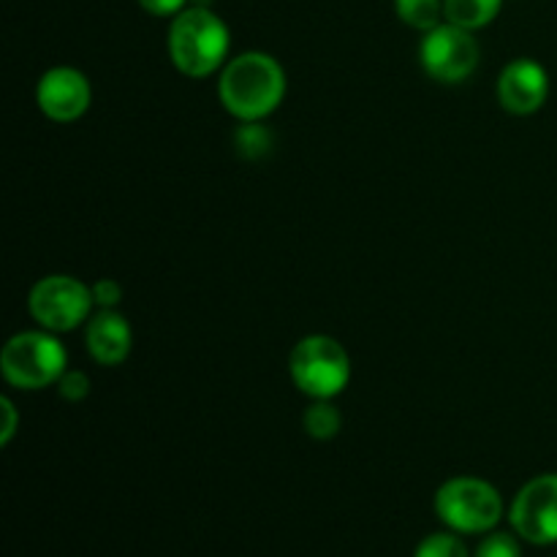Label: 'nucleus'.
<instances>
[{
    "instance_id": "f3484780",
    "label": "nucleus",
    "mask_w": 557,
    "mask_h": 557,
    "mask_svg": "<svg viewBox=\"0 0 557 557\" xmlns=\"http://www.w3.org/2000/svg\"><path fill=\"white\" fill-rule=\"evenodd\" d=\"M476 557H522V549L511 533H490V536L479 544Z\"/></svg>"
},
{
    "instance_id": "dca6fc26",
    "label": "nucleus",
    "mask_w": 557,
    "mask_h": 557,
    "mask_svg": "<svg viewBox=\"0 0 557 557\" xmlns=\"http://www.w3.org/2000/svg\"><path fill=\"white\" fill-rule=\"evenodd\" d=\"M413 557H468V549L466 544L457 536H451V533H433V536H428L419 544L417 555Z\"/></svg>"
},
{
    "instance_id": "f257e3e1",
    "label": "nucleus",
    "mask_w": 557,
    "mask_h": 557,
    "mask_svg": "<svg viewBox=\"0 0 557 557\" xmlns=\"http://www.w3.org/2000/svg\"><path fill=\"white\" fill-rule=\"evenodd\" d=\"M218 96L228 114L256 123L270 117L286 98V71L272 54L245 52L223 65Z\"/></svg>"
},
{
    "instance_id": "ddd939ff",
    "label": "nucleus",
    "mask_w": 557,
    "mask_h": 557,
    "mask_svg": "<svg viewBox=\"0 0 557 557\" xmlns=\"http://www.w3.org/2000/svg\"><path fill=\"white\" fill-rule=\"evenodd\" d=\"M343 417L332 400H313V406L302 413V428L310 438L330 441L341 433Z\"/></svg>"
},
{
    "instance_id": "f03ea898",
    "label": "nucleus",
    "mask_w": 557,
    "mask_h": 557,
    "mask_svg": "<svg viewBox=\"0 0 557 557\" xmlns=\"http://www.w3.org/2000/svg\"><path fill=\"white\" fill-rule=\"evenodd\" d=\"M228 54V27L207 5H190L169 27V58L190 79L212 76Z\"/></svg>"
},
{
    "instance_id": "6e6552de",
    "label": "nucleus",
    "mask_w": 557,
    "mask_h": 557,
    "mask_svg": "<svg viewBox=\"0 0 557 557\" xmlns=\"http://www.w3.org/2000/svg\"><path fill=\"white\" fill-rule=\"evenodd\" d=\"M511 528L531 544L557 542V473L531 479L511 504Z\"/></svg>"
},
{
    "instance_id": "7ed1b4c3",
    "label": "nucleus",
    "mask_w": 557,
    "mask_h": 557,
    "mask_svg": "<svg viewBox=\"0 0 557 557\" xmlns=\"http://www.w3.org/2000/svg\"><path fill=\"white\" fill-rule=\"evenodd\" d=\"M69 354L52 332H20L0 351V370L14 389L38 392L58 384L65 373Z\"/></svg>"
},
{
    "instance_id": "2eb2a0df",
    "label": "nucleus",
    "mask_w": 557,
    "mask_h": 557,
    "mask_svg": "<svg viewBox=\"0 0 557 557\" xmlns=\"http://www.w3.org/2000/svg\"><path fill=\"white\" fill-rule=\"evenodd\" d=\"M234 145H237V152L245 158H264L272 147V134L261 125V120L256 123H243L234 134Z\"/></svg>"
},
{
    "instance_id": "a211bd4d",
    "label": "nucleus",
    "mask_w": 557,
    "mask_h": 557,
    "mask_svg": "<svg viewBox=\"0 0 557 557\" xmlns=\"http://www.w3.org/2000/svg\"><path fill=\"white\" fill-rule=\"evenodd\" d=\"M54 386H58L60 397L69 403H79L90 395V379L82 370H65Z\"/></svg>"
},
{
    "instance_id": "39448f33",
    "label": "nucleus",
    "mask_w": 557,
    "mask_h": 557,
    "mask_svg": "<svg viewBox=\"0 0 557 557\" xmlns=\"http://www.w3.org/2000/svg\"><path fill=\"white\" fill-rule=\"evenodd\" d=\"M435 511L451 531L487 533L504 517V498L484 479L457 476L441 484V490L435 493Z\"/></svg>"
},
{
    "instance_id": "412c9836",
    "label": "nucleus",
    "mask_w": 557,
    "mask_h": 557,
    "mask_svg": "<svg viewBox=\"0 0 557 557\" xmlns=\"http://www.w3.org/2000/svg\"><path fill=\"white\" fill-rule=\"evenodd\" d=\"M0 411H3V417H5L3 430H0V444L5 446L11 438H14V433H16V408H14V403L9 400V397H3V400H0Z\"/></svg>"
},
{
    "instance_id": "9b49d317",
    "label": "nucleus",
    "mask_w": 557,
    "mask_h": 557,
    "mask_svg": "<svg viewBox=\"0 0 557 557\" xmlns=\"http://www.w3.org/2000/svg\"><path fill=\"white\" fill-rule=\"evenodd\" d=\"M85 346L90 357L103 368H117L128 359L131 346H134V335L125 321L123 313L117 310H98L85 330Z\"/></svg>"
},
{
    "instance_id": "4468645a",
    "label": "nucleus",
    "mask_w": 557,
    "mask_h": 557,
    "mask_svg": "<svg viewBox=\"0 0 557 557\" xmlns=\"http://www.w3.org/2000/svg\"><path fill=\"white\" fill-rule=\"evenodd\" d=\"M397 16L406 22L413 30L430 33L433 27L441 25V14H444V3L441 0H395Z\"/></svg>"
},
{
    "instance_id": "423d86ee",
    "label": "nucleus",
    "mask_w": 557,
    "mask_h": 557,
    "mask_svg": "<svg viewBox=\"0 0 557 557\" xmlns=\"http://www.w3.org/2000/svg\"><path fill=\"white\" fill-rule=\"evenodd\" d=\"M92 288L71 275H47L33 286L27 308L47 332H71L90 315Z\"/></svg>"
},
{
    "instance_id": "9d476101",
    "label": "nucleus",
    "mask_w": 557,
    "mask_h": 557,
    "mask_svg": "<svg viewBox=\"0 0 557 557\" xmlns=\"http://www.w3.org/2000/svg\"><path fill=\"white\" fill-rule=\"evenodd\" d=\"M549 74L531 58L511 60L498 79V101L511 114H533L547 103Z\"/></svg>"
},
{
    "instance_id": "f8f14e48",
    "label": "nucleus",
    "mask_w": 557,
    "mask_h": 557,
    "mask_svg": "<svg viewBox=\"0 0 557 557\" xmlns=\"http://www.w3.org/2000/svg\"><path fill=\"white\" fill-rule=\"evenodd\" d=\"M504 0H444V16L457 27L479 30L498 16Z\"/></svg>"
},
{
    "instance_id": "aec40b11",
    "label": "nucleus",
    "mask_w": 557,
    "mask_h": 557,
    "mask_svg": "<svg viewBox=\"0 0 557 557\" xmlns=\"http://www.w3.org/2000/svg\"><path fill=\"white\" fill-rule=\"evenodd\" d=\"M188 0H139L141 9L152 16H177L180 11H185Z\"/></svg>"
},
{
    "instance_id": "20e7f679",
    "label": "nucleus",
    "mask_w": 557,
    "mask_h": 557,
    "mask_svg": "<svg viewBox=\"0 0 557 557\" xmlns=\"http://www.w3.org/2000/svg\"><path fill=\"white\" fill-rule=\"evenodd\" d=\"M288 373L297 389L313 400H332L351 381V357L330 335H308L294 346Z\"/></svg>"
},
{
    "instance_id": "1a4fd4ad",
    "label": "nucleus",
    "mask_w": 557,
    "mask_h": 557,
    "mask_svg": "<svg viewBox=\"0 0 557 557\" xmlns=\"http://www.w3.org/2000/svg\"><path fill=\"white\" fill-rule=\"evenodd\" d=\"M36 103L54 123H74L92 103L90 79L71 65L49 69L36 85Z\"/></svg>"
},
{
    "instance_id": "0eeeda50",
    "label": "nucleus",
    "mask_w": 557,
    "mask_h": 557,
    "mask_svg": "<svg viewBox=\"0 0 557 557\" xmlns=\"http://www.w3.org/2000/svg\"><path fill=\"white\" fill-rule=\"evenodd\" d=\"M419 58H422V65L430 79L444 82V85H460V82H466L476 71L479 44L471 30L446 22V25H438L430 33H424Z\"/></svg>"
},
{
    "instance_id": "6ab92c4d",
    "label": "nucleus",
    "mask_w": 557,
    "mask_h": 557,
    "mask_svg": "<svg viewBox=\"0 0 557 557\" xmlns=\"http://www.w3.org/2000/svg\"><path fill=\"white\" fill-rule=\"evenodd\" d=\"M92 302L98 305L101 310H114L120 305V299H123V286H120L117 281H112V277H103V281L92 283Z\"/></svg>"
}]
</instances>
